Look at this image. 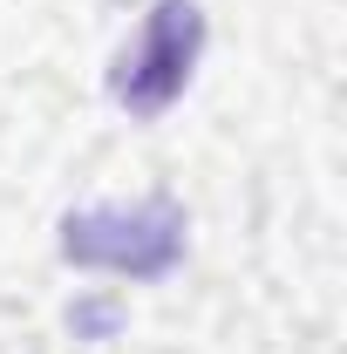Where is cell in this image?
<instances>
[{
	"label": "cell",
	"instance_id": "3957f363",
	"mask_svg": "<svg viewBox=\"0 0 347 354\" xmlns=\"http://www.w3.org/2000/svg\"><path fill=\"white\" fill-rule=\"evenodd\" d=\"M68 327H75L82 341H109V334L123 327V307H116V300H82V307L68 313Z\"/></svg>",
	"mask_w": 347,
	"mask_h": 354
},
{
	"label": "cell",
	"instance_id": "7a4b0ae2",
	"mask_svg": "<svg viewBox=\"0 0 347 354\" xmlns=\"http://www.w3.org/2000/svg\"><path fill=\"white\" fill-rule=\"evenodd\" d=\"M205 62V7L198 0H157L136 28V41L116 55L109 68V95L116 109L136 123H157L171 102H184V88Z\"/></svg>",
	"mask_w": 347,
	"mask_h": 354
},
{
	"label": "cell",
	"instance_id": "6da1fadb",
	"mask_svg": "<svg viewBox=\"0 0 347 354\" xmlns=\"http://www.w3.org/2000/svg\"><path fill=\"white\" fill-rule=\"evenodd\" d=\"M184 205L177 198H102L62 218V259L82 272H123V279H164L184 259Z\"/></svg>",
	"mask_w": 347,
	"mask_h": 354
}]
</instances>
